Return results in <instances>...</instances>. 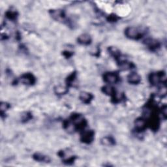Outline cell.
<instances>
[{"label":"cell","instance_id":"obj_1","mask_svg":"<svg viewBox=\"0 0 167 167\" xmlns=\"http://www.w3.org/2000/svg\"><path fill=\"white\" fill-rule=\"evenodd\" d=\"M125 36L132 39H138L143 36V32L135 27H129L125 29Z\"/></svg>","mask_w":167,"mask_h":167},{"label":"cell","instance_id":"obj_2","mask_svg":"<svg viewBox=\"0 0 167 167\" xmlns=\"http://www.w3.org/2000/svg\"><path fill=\"white\" fill-rule=\"evenodd\" d=\"M165 76L161 73H152L149 76V82L153 85H157L162 82V78H165Z\"/></svg>","mask_w":167,"mask_h":167},{"label":"cell","instance_id":"obj_3","mask_svg":"<svg viewBox=\"0 0 167 167\" xmlns=\"http://www.w3.org/2000/svg\"><path fill=\"white\" fill-rule=\"evenodd\" d=\"M104 80L108 84H115L118 81V76L114 73H107L104 74Z\"/></svg>","mask_w":167,"mask_h":167},{"label":"cell","instance_id":"obj_4","mask_svg":"<svg viewBox=\"0 0 167 167\" xmlns=\"http://www.w3.org/2000/svg\"><path fill=\"white\" fill-rule=\"evenodd\" d=\"M94 133L92 131H87L84 133L81 137V140L84 143L89 144L94 139Z\"/></svg>","mask_w":167,"mask_h":167},{"label":"cell","instance_id":"obj_5","mask_svg":"<svg viewBox=\"0 0 167 167\" xmlns=\"http://www.w3.org/2000/svg\"><path fill=\"white\" fill-rule=\"evenodd\" d=\"M20 80L22 82L25 84L32 85L35 82V81H36V79H35V77H33V74L30 73H27L23 74V75L21 77Z\"/></svg>","mask_w":167,"mask_h":167},{"label":"cell","instance_id":"obj_6","mask_svg":"<svg viewBox=\"0 0 167 167\" xmlns=\"http://www.w3.org/2000/svg\"><path fill=\"white\" fill-rule=\"evenodd\" d=\"M91 42V38L88 34H82L78 38V43L83 45H88Z\"/></svg>","mask_w":167,"mask_h":167},{"label":"cell","instance_id":"obj_7","mask_svg":"<svg viewBox=\"0 0 167 167\" xmlns=\"http://www.w3.org/2000/svg\"><path fill=\"white\" fill-rule=\"evenodd\" d=\"M52 17L57 21H63L65 19L64 12L61 10H53L51 11Z\"/></svg>","mask_w":167,"mask_h":167},{"label":"cell","instance_id":"obj_8","mask_svg":"<svg viewBox=\"0 0 167 167\" xmlns=\"http://www.w3.org/2000/svg\"><path fill=\"white\" fill-rule=\"evenodd\" d=\"M127 80H128V82L131 84H137L141 80V78H140V75L137 73H133L128 76Z\"/></svg>","mask_w":167,"mask_h":167},{"label":"cell","instance_id":"obj_9","mask_svg":"<svg viewBox=\"0 0 167 167\" xmlns=\"http://www.w3.org/2000/svg\"><path fill=\"white\" fill-rule=\"evenodd\" d=\"M93 95L90 93H87V92H82L80 95V99L83 103L86 104L90 103L92 99H93Z\"/></svg>","mask_w":167,"mask_h":167},{"label":"cell","instance_id":"obj_10","mask_svg":"<svg viewBox=\"0 0 167 167\" xmlns=\"http://www.w3.org/2000/svg\"><path fill=\"white\" fill-rule=\"evenodd\" d=\"M146 45L151 50H156L160 46V43L155 39H149L146 40Z\"/></svg>","mask_w":167,"mask_h":167},{"label":"cell","instance_id":"obj_11","mask_svg":"<svg viewBox=\"0 0 167 167\" xmlns=\"http://www.w3.org/2000/svg\"><path fill=\"white\" fill-rule=\"evenodd\" d=\"M119 66L123 70H129L134 67V65L133 63L124 60H120L119 62Z\"/></svg>","mask_w":167,"mask_h":167},{"label":"cell","instance_id":"obj_12","mask_svg":"<svg viewBox=\"0 0 167 167\" xmlns=\"http://www.w3.org/2000/svg\"><path fill=\"white\" fill-rule=\"evenodd\" d=\"M33 159L37 161L45 162H48L50 161V158L44 155L43 154H41V153H38L33 155Z\"/></svg>","mask_w":167,"mask_h":167},{"label":"cell","instance_id":"obj_13","mask_svg":"<svg viewBox=\"0 0 167 167\" xmlns=\"http://www.w3.org/2000/svg\"><path fill=\"white\" fill-rule=\"evenodd\" d=\"M135 125L136 128H137V130L142 131L146 127V121H145L144 120L142 119V118H140V119H138L136 121Z\"/></svg>","mask_w":167,"mask_h":167},{"label":"cell","instance_id":"obj_14","mask_svg":"<svg viewBox=\"0 0 167 167\" xmlns=\"http://www.w3.org/2000/svg\"><path fill=\"white\" fill-rule=\"evenodd\" d=\"M101 142L104 146H112L114 144H115V142H114V140L111 137H104L101 140Z\"/></svg>","mask_w":167,"mask_h":167},{"label":"cell","instance_id":"obj_15","mask_svg":"<svg viewBox=\"0 0 167 167\" xmlns=\"http://www.w3.org/2000/svg\"><path fill=\"white\" fill-rule=\"evenodd\" d=\"M103 91L105 94L108 95L114 96L116 95L115 90H114L112 87L109 86H104L103 88Z\"/></svg>","mask_w":167,"mask_h":167},{"label":"cell","instance_id":"obj_16","mask_svg":"<svg viewBox=\"0 0 167 167\" xmlns=\"http://www.w3.org/2000/svg\"><path fill=\"white\" fill-rule=\"evenodd\" d=\"M7 17L9 19H11V20H15L16 19V13L15 12H12V11H11V12H9L7 13Z\"/></svg>","mask_w":167,"mask_h":167},{"label":"cell","instance_id":"obj_17","mask_svg":"<svg viewBox=\"0 0 167 167\" xmlns=\"http://www.w3.org/2000/svg\"><path fill=\"white\" fill-rule=\"evenodd\" d=\"M9 108V104H7L6 103H2L1 104V111L2 112H3L4 111H6L7 109Z\"/></svg>","mask_w":167,"mask_h":167},{"label":"cell","instance_id":"obj_18","mask_svg":"<svg viewBox=\"0 0 167 167\" xmlns=\"http://www.w3.org/2000/svg\"><path fill=\"white\" fill-rule=\"evenodd\" d=\"M56 90L58 94H63L65 92V89H64V87L61 86L58 87V89H56Z\"/></svg>","mask_w":167,"mask_h":167},{"label":"cell","instance_id":"obj_19","mask_svg":"<svg viewBox=\"0 0 167 167\" xmlns=\"http://www.w3.org/2000/svg\"><path fill=\"white\" fill-rule=\"evenodd\" d=\"M162 114H163V116H165L166 117V106H165L163 108H162Z\"/></svg>","mask_w":167,"mask_h":167}]
</instances>
